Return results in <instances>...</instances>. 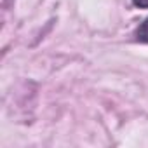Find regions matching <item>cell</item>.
Segmentation results:
<instances>
[{
	"mask_svg": "<svg viewBox=\"0 0 148 148\" xmlns=\"http://www.w3.org/2000/svg\"><path fill=\"white\" fill-rule=\"evenodd\" d=\"M132 5L138 9H148V0H132Z\"/></svg>",
	"mask_w": 148,
	"mask_h": 148,
	"instance_id": "2",
	"label": "cell"
},
{
	"mask_svg": "<svg viewBox=\"0 0 148 148\" xmlns=\"http://www.w3.org/2000/svg\"><path fill=\"white\" fill-rule=\"evenodd\" d=\"M136 40L143 42V44H148V18L138 26V30H136Z\"/></svg>",
	"mask_w": 148,
	"mask_h": 148,
	"instance_id": "1",
	"label": "cell"
}]
</instances>
